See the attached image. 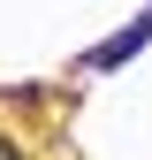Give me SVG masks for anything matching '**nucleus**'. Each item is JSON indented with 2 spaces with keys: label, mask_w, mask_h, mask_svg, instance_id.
<instances>
[{
  "label": "nucleus",
  "mask_w": 152,
  "mask_h": 160,
  "mask_svg": "<svg viewBox=\"0 0 152 160\" xmlns=\"http://www.w3.org/2000/svg\"><path fill=\"white\" fill-rule=\"evenodd\" d=\"M145 38H152V8L137 15V23H122V31H114V38H107V46H99V53H84V69H122V61H129V53H137V46H145Z\"/></svg>",
  "instance_id": "1"
}]
</instances>
